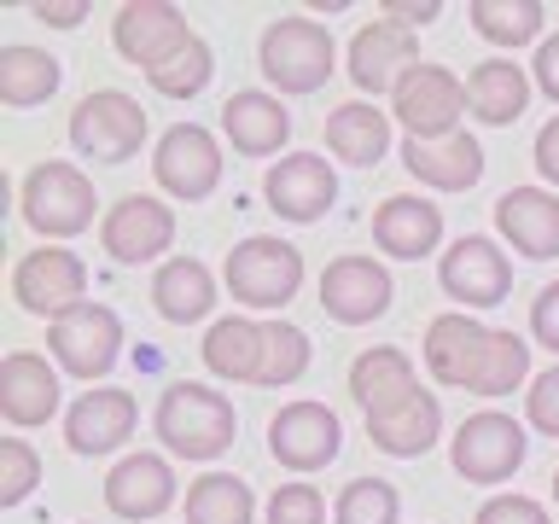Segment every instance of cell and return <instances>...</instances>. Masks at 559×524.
<instances>
[{
	"instance_id": "obj_7",
	"label": "cell",
	"mask_w": 559,
	"mask_h": 524,
	"mask_svg": "<svg viewBox=\"0 0 559 524\" xmlns=\"http://www.w3.org/2000/svg\"><path fill=\"white\" fill-rule=\"evenodd\" d=\"M12 297L24 314H41V321H64L70 309L87 303V262L64 245H41V251L17 257L12 269Z\"/></svg>"
},
{
	"instance_id": "obj_34",
	"label": "cell",
	"mask_w": 559,
	"mask_h": 524,
	"mask_svg": "<svg viewBox=\"0 0 559 524\" xmlns=\"http://www.w3.org/2000/svg\"><path fill=\"white\" fill-rule=\"evenodd\" d=\"M524 373H531V344H524L519 332H507V326H489L484 356H478V367H472L466 391L472 396H507V391H519Z\"/></svg>"
},
{
	"instance_id": "obj_45",
	"label": "cell",
	"mask_w": 559,
	"mask_h": 524,
	"mask_svg": "<svg viewBox=\"0 0 559 524\" xmlns=\"http://www.w3.org/2000/svg\"><path fill=\"white\" fill-rule=\"evenodd\" d=\"M536 169L548 187H559V117L542 122V134H536Z\"/></svg>"
},
{
	"instance_id": "obj_31",
	"label": "cell",
	"mask_w": 559,
	"mask_h": 524,
	"mask_svg": "<svg viewBox=\"0 0 559 524\" xmlns=\"http://www.w3.org/2000/svg\"><path fill=\"white\" fill-rule=\"evenodd\" d=\"M204 367L216 379H239V384H257L262 373V326L245 321V314H227L204 332Z\"/></svg>"
},
{
	"instance_id": "obj_4",
	"label": "cell",
	"mask_w": 559,
	"mask_h": 524,
	"mask_svg": "<svg viewBox=\"0 0 559 524\" xmlns=\"http://www.w3.org/2000/svg\"><path fill=\"white\" fill-rule=\"evenodd\" d=\"M524 449L531 443H524L519 419L501 414V408H484V414L461 419V431H454V443H449V466H454V478L496 489L524 466Z\"/></svg>"
},
{
	"instance_id": "obj_42",
	"label": "cell",
	"mask_w": 559,
	"mask_h": 524,
	"mask_svg": "<svg viewBox=\"0 0 559 524\" xmlns=\"http://www.w3.org/2000/svg\"><path fill=\"white\" fill-rule=\"evenodd\" d=\"M472 524H554V519H548V507L531 501V496H489Z\"/></svg>"
},
{
	"instance_id": "obj_10",
	"label": "cell",
	"mask_w": 559,
	"mask_h": 524,
	"mask_svg": "<svg viewBox=\"0 0 559 524\" xmlns=\"http://www.w3.org/2000/svg\"><path fill=\"white\" fill-rule=\"evenodd\" d=\"M152 175L169 199H210L222 181V146L199 122H175L152 146Z\"/></svg>"
},
{
	"instance_id": "obj_1",
	"label": "cell",
	"mask_w": 559,
	"mask_h": 524,
	"mask_svg": "<svg viewBox=\"0 0 559 524\" xmlns=\"http://www.w3.org/2000/svg\"><path fill=\"white\" fill-rule=\"evenodd\" d=\"M152 431L157 443L181 461H216V454L234 449L239 437V414L234 402L210 384H192V379H175L164 396H157V414H152Z\"/></svg>"
},
{
	"instance_id": "obj_2",
	"label": "cell",
	"mask_w": 559,
	"mask_h": 524,
	"mask_svg": "<svg viewBox=\"0 0 559 524\" xmlns=\"http://www.w3.org/2000/svg\"><path fill=\"white\" fill-rule=\"evenodd\" d=\"M257 64H262V76L274 87H286V94H314V87L332 76V64H338V47H332L326 24L292 12V17H274V24L262 29Z\"/></svg>"
},
{
	"instance_id": "obj_22",
	"label": "cell",
	"mask_w": 559,
	"mask_h": 524,
	"mask_svg": "<svg viewBox=\"0 0 559 524\" xmlns=\"http://www.w3.org/2000/svg\"><path fill=\"white\" fill-rule=\"evenodd\" d=\"M169 501H175V472L157 454H122L105 472V507L117 519H157Z\"/></svg>"
},
{
	"instance_id": "obj_44",
	"label": "cell",
	"mask_w": 559,
	"mask_h": 524,
	"mask_svg": "<svg viewBox=\"0 0 559 524\" xmlns=\"http://www.w3.org/2000/svg\"><path fill=\"white\" fill-rule=\"evenodd\" d=\"M437 12H443L437 0H384V7H379V17H391V24H402V29H414V24H431Z\"/></svg>"
},
{
	"instance_id": "obj_15",
	"label": "cell",
	"mask_w": 559,
	"mask_h": 524,
	"mask_svg": "<svg viewBox=\"0 0 559 524\" xmlns=\"http://www.w3.org/2000/svg\"><path fill=\"white\" fill-rule=\"evenodd\" d=\"M391 274H384L379 257H332L326 274H321V309L332 314L338 326H367L391 309Z\"/></svg>"
},
{
	"instance_id": "obj_17",
	"label": "cell",
	"mask_w": 559,
	"mask_h": 524,
	"mask_svg": "<svg viewBox=\"0 0 559 524\" xmlns=\"http://www.w3.org/2000/svg\"><path fill=\"white\" fill-rule=\"evenodd\" d=\"M344 64H349V82H356L361 94H396V82L419 64L414 29L391 24V17H373V24L356 29V41H349Z\"/></svg>"
},
{
	"instance_id": "obj_13",
	"label": "cell",
	"mask_w": 559,
	"mask_h": 524,
	"mask_svg": "<svg viewBox=\"0 0 559 524\" xmlns=\"http://www.w3.org/2000/svg\"><path fill=\"white\" fill-rule=\"evenodd\" d=\"M47 344H52V361H59L64 373L105 379L117 361V349H122V321H117V309H105V303H82V309H70L64 321H52Z\"/></svg>"
},
{
	"instance_id": "obj_32",
	"label": "cell",
	"mask_w": 559,
	"mask_h": 524,
	"mask_svg": "<svg viewBox=\"0 0 559 524\" xmlns=\"http://www.w3.org/2000/svg\"><path fill=\"white\" fill-rule=\"evenodd\" d=\"M59 82H64V64L41 47H7L0 52V99H7L12 111H29V105L52 99Z\"/></svg>"
},
{
	"instance_id": "obj_25",
	"label": "cell",
	"mask_w": 559,
	"mask_h": 524,
	"mask_svg": "<svg viewBox=\"0 0 559 524\" xmlns=\"http://www.w3.org/2000/svg\"><path fill=\"white\" fill-rule=\"evenodd\" d=\"M484 338H489V326H478L472 314H461V309L437 314V321L426 326V367H431V379L466 391L472 367H478V356H484Z\"/></svg>"
},
{
	"instance_id": "obj_47",
	"label": "cell",
	"mask_w": 559,
	"mask_h": 524,
	"mask_svg": "<svg viewBox=\"0 0 559 524\" xmlns=\"http://www.w3.org/2000/svg\"><path fill=\"white\" fill-rule=\"evenodd\" d=\"M536 87H542V94H548V99H559V35H548V41H542L536 47Z\"/></svg>"
},
{
	"instance_id": "obj_9",
	"label": "cell",
	"mask_w": 559,
	"mask_h": 524,
	"mask_svg": "<svg viewBox=\"0 0 559 524\" xmlns=\"http://www.w3.org/2000/svg\"><path fill=\"white\" fill-rule=\"evenodd\" d=\"M111 41L134 70L152 76V70H164L169 59H181L192 47V29H187V12L169 7V0H129V7H117Z\"/></svg>"
},
{
	"instance_id": "obj_11",
	"label": "cell",
	"mask_w": 559,
	"mask_h": 524,
	"mask_svg": "<svg viewBox=\"0 0 559 524\" xmlns=\"http://www.w3.org/2000/svg\"><path fill=\"white\" fill-rule=\"evenodd\" d=\"M437 279H443V291L454 297V303L496 309V303H507V291H513V262L501 257L496 239L466 234L437 257Z\"/></svg>"
},
{
	"instance_id": "obj_12",
	"label": "cell",
	"mask_w": 559,
	"mask_h": 524,
	"mask_svg": "<svg viewBox=\"0 0 559 524\" xmlns=\"http://www.w3.org/2000/svg\"><path fill=\"white\" fill-rule=\"evenodd\" d=\"M338 443H344V426L326 402H286L274 419H269V449L280 466L292 472H321L338 461Z\"/></svg>"
},
{
	"instance_id": "obj_5",
	"label": "cell",
	"mask_w": 559,
	"mask_h": 524,
	"mask_svg": "<svg viewBox=\"0 0 559 524\" xmlns=\"http://www.w3.org/2000/svg\"><path fill=\"white\" fill-rule=\"evenodd\" d=\"M70 146L82 157H94V164H129L146 146V111H140V99L117 94V87L82 94L76 111H70Z\"/></svg>"
},
{
	"instance_id": "obj_35",
	"label": "cell",
	"mask_w": 559,
	"mask_h": 524,
	"mask_svg": "<svg viewBox=\"0 0 559 524\" xmlns=\"http://www.w3.org/2000/svg\"><path fill=\"white\" fill-rule=\"evenodd\" d=\"M472 17V29L484 35V41H496V47H524V41H536L542 35V12L536 0H472L466 7Z\"/></svg>"
},
{
	"instance_id": "obj_24",
	"label": "cell",
	"mask_w": 559,
	"mask_h": 524,
	"mask_svg": "<svg viewBox=\"0 0 559 524\" xmlns=\"http://www.w3.org/2000/svg\"><path fill=\"white\" fill-rule=\"evenodd\" d=\"M222 129H227V140H234V152L274 157L280 146H286V134H292V117H286V105H280L274 94L239 87V94H227V105H222Z\"/></svg>"
},
{
	"instance_id": "obj_23",
	"label": "cell",
	"mask_w": 559,
	"mask_h": 524,
	"mask_svg": "<svg viewBox=\"0 0 559 524\" xmlns=\"http://www.w3.org/2000/svg\"><path fill=\"white\" fill-rule=\"evenodd\" d=\"M402 164H408L414 181H426L437 192H466L484 175V146L466 129L443 140H402Z\"/></svg>"
},
{
	"instance_id": "obj_14",
	"label": "cell",
	"mask_w": 559,
	"mask_h": 524,
	"mask_svg": "<svg viewBox=\"0 0 559 524\" xmlns=\"http://www.w3.org/2000/svg\"><path fill=\"white\" fill-rule=\"evenodd\" d=\"M262 199H269V210L280 222H321L332 210V199H338V175L314 152H286L262 175Z\"/></svg>"
},
{
	"instance_id": "obj_20",
	"label": "cell",
	"mask_w": 559,
	"mask_h": 524,
	"mask_svg": "<svg viewBox=\"0 0 559 524\" xmlns=\"http://www.w3.org/2000/svg\"><path fill=\"white\" fill-rule=\"evenodd\" d=\"M52 408H59V373H52V361L35 356V349H12L7 367H0V414H7V426H17V431L47 426Z\"/></svg>"
},
{
	"instance_id": "obj_28",
	"label": "cell",
	"mask_w": 559,
	"mask_h": 524,
	"mask_svg": "<svg viewBox=\"0 0 559 524\" xmlns=\"http://www.w3.org/2000/svg\"><path fill=\"white\" fill-rule=\"evenodd\" d=\"M152 309L164 314L169 326H192L216 309V274L192 257H169L164 269L152 274Z\"/></svg>"
},
{
	"instance_id": "obj_30",
	"label": "cell",
	"mask_w": 559,
	"mask_h": 524,
	"mask_svg": "<svg viewBox=\"0 0 559 524\" xmlns=\"http://www.w3.org/2000/svg\"><path fill=\"white\" fill-rule=\"evenodd\" d=\"M437 431H443V402L431 391L408 396L402 408L391 414H367V437H373V449L396 454V461H414V454H426L437 443Z\"/></svg>"
},
{
	"instance_id": "obj_46",
	"label": "cell",
	"mask_w": 559,
	"mask_h": 524,
	"mask_svg": "<svg viewBox=\"0 0 559 524\" xmlns=\"http://www.w3.org/2000/svg\"><path fill=\"white\" fill-rule=\"evenodd\" d=\"M29 12L41 17V24H52V29H76L87 17V0H59V7H52V0H35Z\"/></svg>"
},
{
	"instance_id": "obj_29",
	"label": "cell",
	"mask_w": 559,
	"mask_h": 524,
	"mask_svg": "<svg viewBox=\"0 0 559 524\" xmlns=\"http://www.w3.org/2000/svg\"><path fill=\"white\" fill-rule=\"evenodd\" d=\"M326 146L338 164H379L384 152H391V117L379 111V105H367V99H344V105H332L326 111Z\"/></svg>"
},
{
	"instance_id": "obj_48",
	"label": "cell",
	"mask_w": 559,
	"mask_h": 524,
	"mask_svg": "<svg viewBox=\"0 0 559 524\" xmlns=\"http://www.w3.org/2000/svg\"><path fill=\"white\" fill-rule=\"evenodd\" d=\"M554 501H559V466H554Z\"/></svg>"
},
{
	"instance_id": "obj_26",
	"label": "cell",
	"mask_w": 559,
	"mask_h": 524,
	"mask_svg": "<svg viewBox=\"0 0 559 524\" xmlns=\"http://www.w3.org/2000/svg\"><path fill=\"white\" fill-rule=\"evenodd\" d=\"M349 396H356L367 414H391L408 396H419V373L402 349H384V344L361 349V356L349 361Z\"/></svg>"
},
{
	"instance_id": "obj_8",
	"label": "cell",
	"mask_w": 559,
	"mask_h": 524,
	"mask_svg": "<svg viewBox=\"0 0 559 524\" xmlns=\"http://www.w3.org/2000/svg\"><path fill=\"white\" fill-rule=\"evenodd\" d=\"M461 111H466V82L449 76L443 64H414L391 94V117L408 129V140L461 134Z\"/></svg>"
},
{
	"instance_id": "obj_37",
	"label": "cell",
	"mask_w": 559,
	"mask_h": 524,
	"mask_svg": "<svg viewBox=\"0 0 559 524\" xmlns=\"http://www.w3.org/2000/svg\"><path fill=\"white\" fill-rule=\"evenodd\" d=\"M396 513H402V496H396V484H384V478L344 484L338 507H332L338 524H396Z\"/></svg>"
},
{
	"instance_id": "obj_33",
	"label": "cell",
	"mask_w": 559,
	"mask_h": 524,
	"mask_svg": "<svg viewBox=\"0 0 559 524\" xmlns=\"http://www.w3.org/2000/svg\"><path fill=\"white\" fill-rule=\"evenodd\" d=\"M251 519H257L251 484L234 478V472H204L187 489V524H251Z\"/></svg>"
},
{
	"instance_id": "obj_19",
	"label": "cell",
	"mask_w": 559,
	"mask_h": 524,
	"mask_svg": "<svg viewBox=\"0 0 559 524\" xmlns=\"http://www.w3.org/2000/svg\"><path fill=\"white\" fill-rule=\"evenodd\" d=\"M496 227H501V239L513 245L519 257H531V262L559 257V199H554L548 187H513V192H501Z\"/></svg>"
},
{
	"instance_id": "obj_6",
	"label": "cell",
	"mask_w": 559,
	"mask_h": 524,
	"mask_svg": "<svg viewBox=\"0 0 559 524\" xmlns=\"http://www.w3.org/2000/svg\"><path fill=\"white\" fill-rule=\"evenodd\" d=\"M17 204H24V222L47 239H70V234H82V227H94V210H99L94 181H87L76 164H59V157L29 169Z\"/></svg>"
},
{
	"instance_id": "obj_36",
	"label": "cell",
	"mask_w": 559,
	"mask_h": 524,
	"mask_svg": "<svg viewBox=\"0 0 559 524\" xmlns=\"http://www.w3.org/2000/svg\"><path fill=\"white\" fill-rule=\"evenodd\" d=\"M304 373H309V332L297 321H262V373H257V384L280 391V384H292Z\"/></svg>"
},
{
	"instance_id": "obj_18",
	"label": "cell",
	"mask_w": 559,
	"mask_h": 524,
	"mask_svg": "<svg viewBox=\"0 0 559 524\" xmlns=\"http://www.w3.org/2000/svg\"><path fill=\"white\" fill-rule=\"evenodd\" d=\"M134 426H140V408L117 384H99V391H87L64 408V443L76 454H111L134 437Z\"/></svg>"
},
{
	"instance_id": "obj_39",
	"label": "cell",
	"mask_w": 559,
	"mask_h": 524,
	"mask_svg": "<svg viewBox=\"0 0 559 524\" xmlns=\"http://www.w3.org/2000/svg\"><path fill=\"white\" fill-rule=\"evenodd\" d=\"M35 484H41V454H35L24 437H7V443H0V501L24 507Z\"/></svg>"
},
{
	"instance_id": "obj_41",
	"label": "cell",
	"mask_w": 559,
	"mask_h": 524,
	"mask_svg": "<svg viewBox=\"0 0 559 524\" xmlns=\"http://www.w3.org/2000/svg\"><path fill=\"white\" fill-rule=\"evenodd\" d=\"M524 414H531V426L542 437H559V367L531 379V396H524Z\"/></svg>"
},
{
	"instance_id": "obj_38",
	"label": "cell",
	"mask_w": 559,
	"mask_h": 524,
	"mask_svg": "<svg viewBox=\"0 0 559 524\" xmlns=\"http://www.w3.org/2000/svg\"><path fill=\"white\" fill-rule=\"evenodd\" d=\"M210 76H216V52H210V41L192 35V47L181 52V59H169L164 70H152L146 82L164 99H192V94H204V87H210Z\"/></svg>"
},
{
	"instance_id": "obj_40",
	"label": "cell",
	"mask_w": 559,
	"mask_h": 524,
	"mask_svg": "<svg viewBox=\"0 0 559 524\" xmlns=\"http://www.w3.org/2000/svg\"><path fill=\"white\" fill-rule=\"evenodd\" d=\"M269 524H326V501L314 484H286L269 496Z\"/></svg>"
},
{
	"instance_id": "obj_43",
	"label": "cell",
	"mask_w": 559,
	"mask_h": 524,
	"mask_svg": "<svg viewBox=\"0 0 559 524\" xmlns=\"http://www.w3.org/2000/svg\"><path fill=\"white\" fill-rule=\"evenodd\" d=\"M531 338L559 356V279H548V286L536 291V303H531Z\"/></svg>"
},
{
	"instance_id": "obj_21",
	"label": "cell",
	"mask_w": 559,
	"mask_h": 524,
	"mask_svg": "<svg viewBox=\"0 0 559 524\" xmlns=\"http://www.w3.org/2000/svg\"><path fill=\"white\" fill-rule=\"evenodd\" d=\"M373 239L384 257H402V262H419L443 245V210L431 199H414V192H396L373 210Z\"/></svg>"
},
{
	"instance_id": "obj_3",
	"label": "cell",
	"mask_w": 559,
	"mask_h": 524,
	"mask_svg": "<svg viewBox=\"0 0 559 524\" xmlns=\"http://www.w3.org/2000/svg\"><path fill=\"white\" fill-rule=\"evenodd\" d=\"M297 286H304V251L274 234H251L227 251V291L239 297L245 309H286Z\"/></svg>"
},
{
	"instance_id": "obj_16",
	"label": "cell",
	"mask_w": 559,
	"mask_h": 524,
	"mask_svg": "<svg viewBox=\"0 0 559 524\" xmlns=\"http://www.w3.org/2000/svg\"><path fill=\"white\" fill-rule=\"evenodd\" d=\"M99 245L111 262H152L175 245V210L164 199H146V192H129L105 210L99 222Z\"/></svg>"
},
{
	"instance_id": "obj_27",
	"label": "cell",
	"mask_w": 559,
	"mask_h": 524,
	"mask_svg": "<svg viewBox=\"0 0 559 524\" xmlns=\"http://www.w3.org/2000/svg\"><path fill=\"white\" fill-rule=\"evenodd\" d=\"M531 105V70H519L513 59H484L472 64L466 76V111L489 122V129H507L513 117H524Z\"/></svg>"
}]
</instances>
